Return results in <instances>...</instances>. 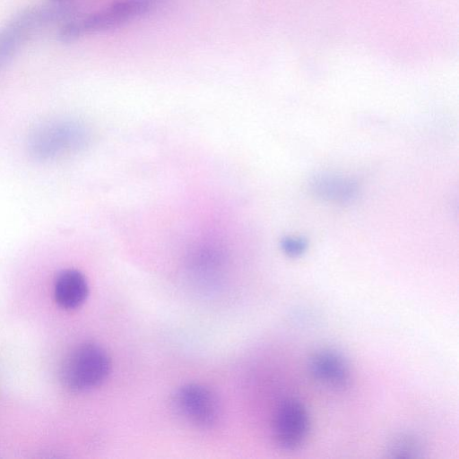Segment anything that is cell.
Returning a JSON list of instances; mask_svg holds the SVG:
<instances>
[{"mask_svg": "<svg viewBox=\"0 0 459 459\" xmlns=\"http://www.w3.org/2000/svg\"><path fill=\"white\" fill-rule=\"evenodd\" d=\"M308 370L316 382L334 390H344L351 380L348 361L332 349L314 352L308 359Z\"/></svg>", "mask_w": 459, "mask_h": 459, "instance_id": "52a82bcc", "label": "cell"}, {"mask_svg": "<svg viewBox=\"0 0 459 459\" xmlns=\"http://www.w3.org/2000/svg\"><path fill=\"white\" fill-rule=\"evenodd\" d=\"M310 429L309 415L302 403L287 399L277 407L273 420V437L285 450L299 448L307 440Z\"/></svg>", "mask_w": 459, "mask_h": 459, "instance_id": "8992f818", "label": "cell"}, {"mask_svg": "<svg viewBox=\"0 0 459 459\" xmlns=\"http://www.w3.org/2000/svg\"><path fill=\"white\" fill-rule=\"evenodd\" d=\"M77 14L79 10L68 4L37 5L19 12L0 30V70L34 33Z\"/></svg>", "mask_w": 459, "mask_h": 459, "instance_id": "6da1fadb", "label": "cell"}, {"mask_svg": "<svg viewBox=\"0 0 459 459\" xmlns=\"http://www.w3.org/2000/svg\"><path fill=\"white\" fill-rule=\"evenodd\" d=\"M58 1H62V0H58Z\"/></svg>", "mask_w": 459, "mask_h": 459, "instance_id": "7c38bea8", "label": "cell"}, {"mask_svg": "<svg viewBox=\"0 0 459 459\" xmlns=\"http://www.w3.org/2000/svg\"><path fill=\"white\" fill-rule=\"evenodd\" d=\"M313 190L323 198L338 201H347L355 195L356 185L347 178L322 175L313 182Z\"/></svg>", "mask_w": 459, "mask_h": 459, "instance_id": "9c48e42d", "label": "cell"}, {"mask_svg": "<svg viewBox=\"0 0 459 459\" xmlns=\"http://www.w3.org/2000/svg\"><path fill=\"white\" fill-rule=\"evenodd\" d=\"M89 295V285L82 273L76 269L59 272L54 282L56 302L65 309L82 306Z\"/></svg>", "mask_w": 459, "mask_h": 459, "instance_id": "ba28073f", "label": "cell"}, {"mask_svg": "<svg viewBox=\"0 0 459 459\" xmlns=\"http://www.w3.org/2000/svg\"><path fill=\"white\" fill-rule=\"evenodd\" d=\"M387 452L392 457H418L421 453L420 441L410 434H399L388 445Z\"/></svg>", "mask_w": 459, "mask_h": 459, "instance_id": "30bf717a", "label": "cell"}, {"mask_svg": "<svg viewBox=\"0 0 459 459\" xmlns=\"http://www.w3.org/2000/svg\"><path fill=\"white\" fill-rule=\"evenodd\" d=\"M152 0H118L89 14H77L61 24L57 39L70 43L88 34L110 30L149 12Z\"/></svg>", "mask_w": 459, "mask_h": 459, "instance_id": "3957f363", "label": "cell"}, {"mask_svg": "<svg viewBox=\"0 0 459 459\" xmlns=\"http://www.w3.org/2000/svg\"><path fill=\"white\" fill-rule=\"evenodd\" d=\"M172 404L178 417L200 429L213 427L221 415L217 395L200 384H186L179 387L173 394Z\"/></svg>", "mask_w": 459, "mask_h": 459, "instance_id": "5b68a950", "label": "cell"}, {"mask_svg": "<svg viewBox=\"0 0 459 459\" xmlns=\"http://www.w3.org/2000/svg\"><path fill=\"white\" fill-rule=\"evenodd\" d=\"M85 126L72 118H53L37 125L29 134L27 148L39 161H52L82 151L89 143Z\"/></svg>", "mask_w": 459, "mask_h": 459, "instance_id": "7a4b0ae2", "label": "cell"}, {"mask_svg": "<svg viewBox=\"0 0 459 459\" xmlns=\"http://www.w3.org/2000/svg\"><path fill=\"white\" fill-rule=\"evenodd\" d=\"M110 368L106 350L97 343L84 342L66 355L60 368V380L70 391L84 392L100 385Z\"/></svg>", "mask_w": 459, "mask_h": 459, "instance_id": "277c9868", "label": "cell"}, {"mask_svg": "<svg viewBox=\"0 0 459 459\" xmlns=\"http://www.w3.org/2000/svg\"><path fill=\"white\" fill-rule=\"evenodd\" d=\"M283 252L290 256H298L304 253L307 243L300 238L289 237L281 241Z\"/></svg>", "mask_w": 459, "mask_h": 459, "instance_id": "8fae6325", "label": "cell"}]
</instances>
